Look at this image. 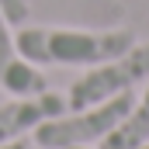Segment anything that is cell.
<instances>
[{
	"label": "cell",
	"instance_id": "obj_1",
	"mask_svg": "<svg viewBox=\"0 0 149 149\" xmlns=\"http://www.w3.org/2000/svg\"><path fill=\"white\" fill-rule=\"evenodd\" d=\"M135 45L132 28H45L21 24L14 35V49L21 59L35 66H101L125 56Z\"/></svg>",
	"mask_w": 149,
	"mask_h": 149
},
{
	"label": "cell",
	"instance_id": "obj_5",
	"mask_svg": "<svg viewBox=\"0 0 149 149\" xmlns=\"http://www.w3.org/2000/svg\"><path fill=\"white\" fill-rule=\"evenodd\" d=\"M149 146V83L142 97L128 108V114L101 139V149H142Z\"/></svg>",
	"mask_w": 149,
	"mask_h": 149
},
{
	"label": "cell",
	"instance_id": "obj_6",
	"mask_svg": "<svg viewBox=\"0 0 149 149\" xmlns=\"http://www.w3.org/2000/svg\"><path fill=\"white\" fill-rule=\"evenodd\" d=\"M0 90L10 94V97H31V94L49 90V83H45L42 66H35V63H28V59L17 56V59L0 73Z\"/></svg>",
	"mask_w": 149,
	"mask_h": 149
},
{
	"label": "cell",
	"instance_id": "obj_11",
	"mask_svg": "<svg viewBox=\"0 0 149 149\" xmlns=\"http://www.w3.org/2000/svg\"><path fill=\"white\" fill-rule=\"evenodd\" d=\"M142 149H149V146H142Z\"/></svg>",
	"mask_w": 149,
	"mask_h": 149
},
{
	"label": "cell",
	"instance_id": "obj_8",
	"mask_svg": "<svg viewBox=\"0 0 149 149\" xmlns=\"http://www.w3.org/2000/svg\"><path fill=\"white\" fill-rule=\"evenodd\" d=\"M0 14L10 21V24H28L31 17V0H0Z\"/></svg>",
	"mask_w": 149,
	"mask_h": 149
},
{
	"label": "cell",
	"instance_id": "obj_4",
	"mask_svg": "<svg viewBox=\"0 0 149 149\" xmlns=\"http://www.w3.org/2000/svg\"><path fill=\"white\" fill-rule=\"evenodd\" d=\"M66 111H70V101L59 90H42V94H31V97H10V101H3L0 104V146H7L14 139H24L42 121L59 118Z\"/></svg>",
	"mask_w": 149,
	"mask_h": 149
},
{
	"label": "cell",
	"instance_id": "obj_3",
	"mask_svg": "<svg viewBox=\"0 0 149 149\" xmlns=\"http://www.w3.org/2000/svg\"><path fill=\"white\" fill-rule=\"evenodd\" d=\"M142 83H149V42H135L125 56L80 73L66 90V101H70V111H80V108H94L108 97L128 94Z\"/></svg>",
	"mask_w": 149,
	"mask_h": 149
},
{
	"label": "cell",
	"instance_id": "obj_9",
	"mask_svg": "<svg viewBox=\"0 0 149 149\" xmlns=\"http://www.w3.org/2000/svg\"><path fill=\"white\" fill-rule=\"evenodd\" d=\"M0 149H31L24 139H14V142H7V146H0Z\"/></svg>",
	"mask_w": 149,
	"mask_h": 149
},
{
	"label": "cell",
	"instance_id": "obj_10",
	"mask_svg": "<svg viewBox=\"0 0 149 149\" xmlns=\"http://www.w3.org/2000/svg\"><path fill=\"white\" fill-rule=\"evenodd\" d=\"M76 149H87V146H76Z\"/></svg>",
	"mask_w": 149,
	"mask_h": 149
},
{
	"label": "cell",
	"instance_id": "obj_2",
	"mask_svg": "<svg viewBox=\"0 0 149 149\" xmlns=\"http://www.w3.org/2000/svg\"><path fill=\"white\" fill-rule=\"evenodd\" d=\"M135 104V94H118L108 97L94 108H80V111H66L59 118H49L35 128V146L38 149H76L101 142L114 125L128 114V108Z\"/></svg>",
	"mask_w": 149,
	"mask_h": 149
},
{
	"label": "cell",
	"instance_id": "obj_7",
	"mask_svg": "<svg viewBox=\"0 0 149 149\" xmlns=\"http://www.w3.org/2000/svg\"><path fill=\"white\" fill-rule=\"evenodd\" d=\"M10 28H14V24L0 14V73H3V70L17 59V49H14V31H10Z\"/></svg>",
	"mask_w": 149,
	"mask_h": 149
}]
</instances>
